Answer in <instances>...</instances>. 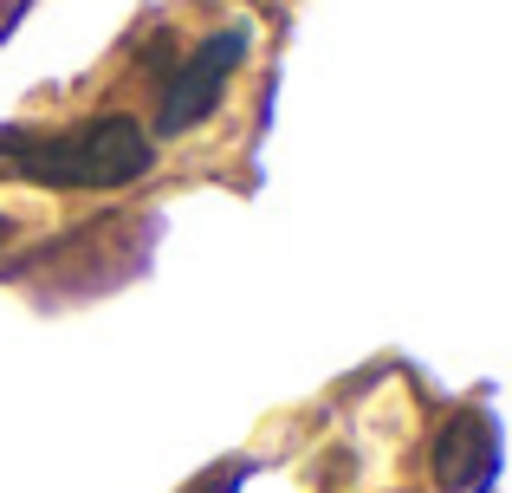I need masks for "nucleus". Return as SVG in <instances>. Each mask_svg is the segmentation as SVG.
Returning a JSON list of instances; mask_svg holds the SVG:
<instances>
[{"instance_id": "f257e3e1", "label": "nucleus", "mask_w": 512, "mask_h": 493, "mask_svg": "<svg viewBox=\"0 0 512 493\" xmlns=\"http://www.w3.org/2000/svg\"><path fill=\"white\" fill-rule=\"evenodd\" d=\"M150 163H156L150 124L124 111L91 117V124L59 130V137H33V130L0 137V176L46 182V189H124V182L150 176Z\"/></svg>"}, {"instance_id": "f03ea898", "label": "nucleus", "mask_w": 512, "mask_h": 493, "mask_svg": "<svg viewBox=\"0 0 512 493\" xmlns=\"http://www.w3.org/2000/svg\"><path fill=\"white\" fill-rule=\"evenodd\" d=\"M240 52H247V26H227V33L201 39V46L182 59V72H175L169 85H163V111H156L150 137H175V130H188V124H195V117L208 111L214 98H221V85L234 78Z\"/></svg>"}, {"instance_id": "7ed1b4c3", "label": "nucleus", "mask_w": 512, "mask_h": 493, "mask_svg": "<svg viewBox=\"0 0 512 493\" xmlns=\"http://www.w3.org/2000/svg\"><path fill=\"white\" fill-rule=\"evenodd\" d=\"M435 468H441V481H448V487H461V481L480 487L493 468H500V435H493V422L487 416H454L448 435H441Z\"/></svg>"}, {"instance_id": "20e7f679", "label": "nucleus", "mask_w": 512, "mask_h": 493, "mask_svg": "<svg viewBox=\"0 0 512 493\" xmlns=\"http://www.w3.org/2000/svg\"><path fill=\"white\" fill-rule=\"evenodd\" d=\"M20 13H26V0H0V33H7V26L20 20Z\"/></svg>"}, {"instance_id": "39448f33", "label": "nucleus", "mask_w": 512, "mask_h": 493, "mask_svg": "<svg viewBox=\"0 0 512 493\" xmlns=\"http://www.w3.org/2000/svg\"><path fill=\"white\" fill-rule=\"evenodd\" d=\"M7 234H13V228H7V215H0V247H7Z\"/></svg>"}]
</instances>
